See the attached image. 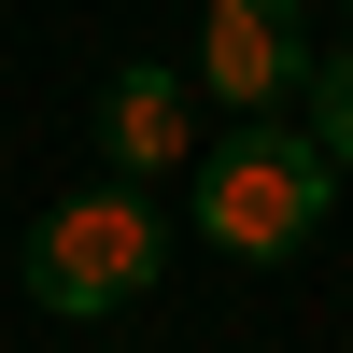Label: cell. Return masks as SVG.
Masks as SVG:
<instances>
[{
  "instance_id": "1",
  "label": "cell",
  "mask_w": 353,
  "mask_h": 353,
  "mask_svg": "<svg viewBox=\"0 0 353 353\" xmlns=\"http://www.w3.org/2000/svg\"><path fill=\"white\" fill-rule=\"evenodd\" d=\"M184 212L212 254H241V269H283V254L311 241V226L339 212V170L311 128H269V113H241V128L212 141V156L184 170Z\"/></svg>"
},
{
  "instance_id": "2",
  "label": "cell",
  "mask_w": 353,
  "mask_h": 353,
  "mask_svg": "<svg viewBox=\"0 0 353 353\" xmlns=\"http://www.w3.org/2000/svg\"><path fill=\"white\" fill-rule=\"evenodd\" d=\"M14 269H28V297H43L57 325H99V311H128L141 283L170 269V212H156L141 184H113V170H99L85 198H43V226H28Z\"/></svg>"
},
{
  "instance_id": "3",
  "label": "cell",
  "mask_w": 353,
  "mask_h": 353,
  "mask_svg": "<svg viewBox=\"0 0 353 353\" xmlns=\"http://www.w3.org/2000/svg\"><path fill=\"white\" fill-rule=\"evenodd\" d=\"M311 85V0H212L198 28V99H226V128Z\"/></svg>"
},
{
  "instance_id": "4",
  "label": "cell",
  "mask_w": 353,
  "mask_h": 353,
  "mask_svg": "<svg viewBox=\"0 0 353 353\" xmlns=\"http://www.w3.org/2000/svg\"><path fill=\"white\" fill-rule=\"evenodd\" d=\"M99 170H113V184L198 170V71H113L99 85Z\"/></svg>"
},
{
  "instance_id": "5",
  "label": "cell",
  "mask_w": 353,
  "mask_h": 353,
  "mask_svg": "<svg viewBox=\"0 0 353 353\" xmlns=\"http://www.w3.org/2000/svg\"><path fill=\"white\" fill-rule=\"evenodd\" d=\"M311 141H325V170L353 184V43H339V57H311Z\"/></svg>"
}]
</instances>
